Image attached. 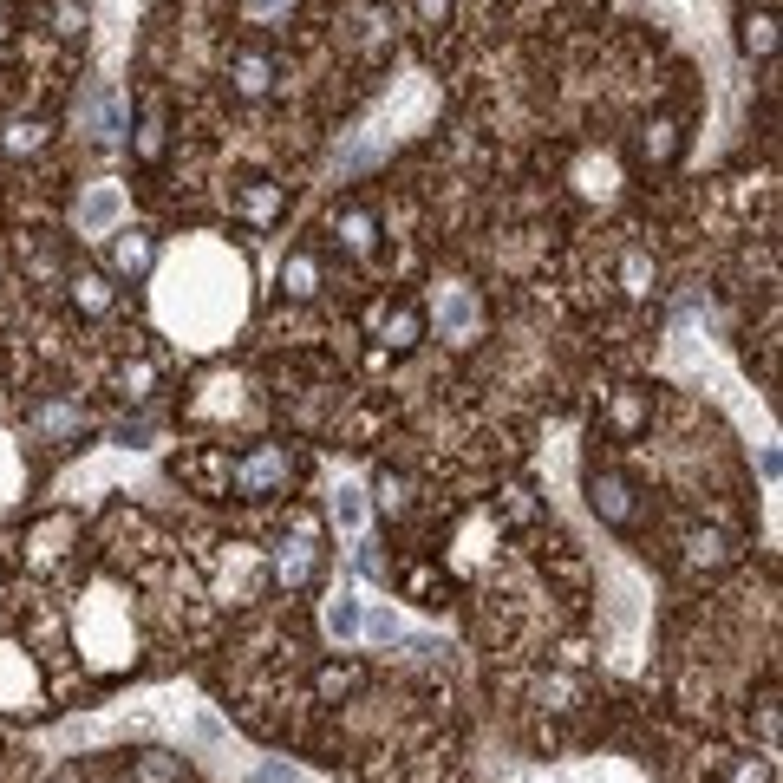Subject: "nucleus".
Segmentation results:
<instances>
[{"label":"nucleus","mask_w":783,"mask_h":783,"mask_svg":"<svg viewBox=\"0 0 783 783\" xmlns=\"http://www.w3.org/2000/svg\"><path fill=\"white\" fill-rule=\"evenodd\" d=\"M248 307V268L222 242H190L157 275V320L190 346H216Z\"/></svg>","instance_id":"nucleus-1"},{"label":"nucleus","mask_w":783,"mask_h":783,"mask_svg":"<svg viewBox=\"0 0 783 783\" xmlns=\"http://www.w3.org/2000/svg\"><path fill=\"white\" fill-rule=\"evenodd\" d=\"M79 627H85V653H92L98 666L131 660V620H124L118 594H92V601H85V614H79Z\"/></svg>","instance_id":"nucleus-2"},{"label":"nucleus","mask_w":783,"mask_h":783,"mask_svg":"<svg viewBox=\"0 0 783 783\" xmlns=\"http://www.w3.org/2000/svg\"><path fill=\"white\" fill-rule=\"evenodd\" d=\"M118 209H124V196H118V183H92V190L79 196V229H111L118 222Z\"/></svg>","instance_id":"nucleus-3"},{"label":"nucleus","mask_w":783,"mask_h":783,"mask_svg":"<svg viewBox=\"0 0 783 783\" xmlns=\"http://www.w3.org/2000/svg\"><path fill=\"white\" fill-rule=\"evenodd\" d=\"M33 679H20V653L14 646H0V705H27Z\"/></svg>","instance_id":"nucleus-4"},{"label":"nucleus","mask_w":783,"mask_h":783,"mask_svg":"<svg viewBox=\"0 0 783 783\" xmlns=\"http://www.w3.org/2000/svg\"><path fill=\"white\" fill-rule=\"evenodd\" d=\"M359 516H366V503H359V490H353V483H340V490H333V522H340L346 536H353V529H359Z\"/></svg>","instance_id":"nucleus-5"},{"label":"nucleus","mask_w":783,"mask_h":783,"mask_svg":"<svg viewBox=\"0 0 783 783\" xmlns=\"http://www.w3.org/2000/svg\"><path fill=\"white\" fill-rule=\"evenodd\" d=\"M359 620H366V614H359L353 594H333V601H327V627L333 633H359Z\"/></svg>","instance_id":"nucleus-6"},{"label":"nucleus","mask_w":783,"mask_h":783,"mask_svg":"<svg viewBox=\"0 0 783 783\" xmlns=\"http://www.w3.org/2000/svg\"><path fill=\"white\" fill-rule=\"evenodd\" d=\"M14 490H20V457H14V444L0 438V503H7Z\"/></svg>","instance_id":"nucleus-7"},{"label":"nucleus","mask_w":783,"mask_h":783,"mask_svg":"<svg viewBox=\"0 0 783 783\" xmlns=\"http://www.w3.org/2000/svg\"><path fill=\"white\" fill-rule=\"evenodd\" d=\"M281 0H248V14H275Z\"/></svg>","instance_id":"nucleus-8"},{"label":"nucleus","mask_w":783,"mask_h":783,"mask_svg":"<svg viewBox=\"0 0 783 783\" xmlns=\"http://www.w3.org/2000/svg\"><path fill=\"white\" fill-rule=\"evenodd\" d=\"M438 7H451V0H425V14H431V20H438Z\"/></svg>","instance_id":"nucleus-9"}]
</instances>
